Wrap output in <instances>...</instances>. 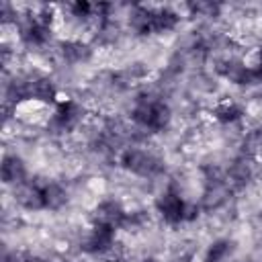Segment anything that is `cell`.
I'll list each match as a JSON object with an SVG mask.
<instances>
[{
	"label": "cell",
	"mask_w": 262,
	"mask_h": 262,
	"mask_svg": "<svg viewBox=\"0 0 262 262\" xmlns=\"http://www.w3.org/2000/svg\"><path fill=\"white\" fill-rule=\"evenodd\" d=\"M131 117L139 127H143L147 131H164L170 125L172 111H170V104L164 102L162 98L143 94L135 100Z\"/></svg>",
	"instance_id": "obj_1"
},
{
	"label": "cell",
	"mask_w": 262,
	"mask_h": 262,
	"mask_svg": "<svg viewBox=\"0 0 262 262\" xmlns=\"http://www.w3.org/2000/svg\"><path fill=\"white\" fill-rule=\"evenodd\" d=\"M178 14L170 6H139L133 14V29L139 35L168 33L178 25Z\"/></svg>",
	"instance_id": "obj_2"
},
{
	"label": "cell",
	"mask_w": 262,
	"mask_h": 262,
	"mask_svg": "<svg viewBox=\"0 0 262 262\" xmlns=\"http://www.w3.org/2000/svg\"><path fill=\"white\" fill-rule=\"evenodd\" d=\"M156 211L162 217V221H166L168 225H180L184 221H190L196 217V211L192 205H188L184 201V196L174 188L168 186L164 188L158 199H156Z\"/></svg>",
	"instance_id": "obj_3"
},
{
	"label": "cell",
	"mask_w": 262,
	"mask_h": 262,
	"mask_svg": "<svg viewBox=\"0 0 262 262\" xmlns=\"http://www.w3.org/2000/svg\"><path fill=\"white\" fill-rule=\"evenodd\" d=\"M119 164L123 170L137 174V176H156L162 172V160L141 147L123 149V154L119 156Z\"/></svg>",
	"instance_id": "obj_4"
},
{
	"label": "cell",
	"mask_w": 262,
	"mask_h": 262,
	"mask_svg": "<svg viewBox=\"0 0 262 262\" xmlns=\"http://www.w3.org/2000/svg\"><path fill=\"white\" fill-rule=\"evenodd\" d=\"M115 227H111V225H106V223H96V221H92V225H90V229H88V233L84 235V239H82V250L86 252V254H104V252H108L111 248H113V244H115Z\"/></svg>",
	"instance_id": "obj_5"
},
{
	"label": "cell",
	"mask_w": 262,
	"mask_h": 262,
	"mask_svg": "<svg viewBox=\"0 0 262 262\" xmlns=\"http://www.w3.org/2000/svg\"><path fill=\"white\" fill-rule=\"evenodd\" d=\"M80 119H82V106H80L76 100L68 98V100H59V102L55 104V111H53V115H51L49 125H51L53 131L63 133V131L74 129Z\"/></svg>",
	"instance_id": "obj_6"
},
{
	"label": "cell",
	"mask_w": 262,
	"mask_h": 262,
	"mask_svg": "<svg viewBox=\"0 0 262 262\" xmlns=\"http://www.w3.org/2000/svg\"><path fill=\"white\" fill-rule=\"evenodd\" d=\"M127 219H129L127 211L121 207V203H117V201H113V199L100 201L98 207L94 209V217H92V221H96V223H106V225H111V227H115V229L123 227V225L127 223Z\"/></svg>",
	"instance_id": "obj_7"
},
{
	"label": "cell",
	"mask_w": 262,
	"mask_h": 262,
	"mask_svg": "<svg viewBox=\"0 0 262 262\" xmlns=\"http://www.w3.org/2000/svg\"><path fill=\"white\" fill-rule=\"evenodd\" d=\"M0 178L4 184H25L27 182V166L16 154H4L0 164Z\"/></svg>",
	"instance_id": "obj_8"
},
{
	"label": "cell",
	"mask_w": 262,
	"mask_h": 262,
	"mask_svg": "<svg viewBox=\"0 0 262 262\" xmlns=\"http://www.w3.org/2000/svg\"><path fill=\"white\" fill-rule=\"evenodd\" d=\"M49 33H51V27H49V20L45 16H31L23 25V29H20V37L29 45H43V43H47Z\"/></svg>",
	"instance_id": "obj_9"
},
{
	"label": "cell",
	"mask_w": 262,
	"mask_h": 262,
	"mask_svg": "<svg viewBox=\"0 0 262 262\" xmlns=\"http://www.w3.org/2000/svg\"><path fill=\"white\" fill-rule=\"evenodd\" d=\"M43 203H45V209L49 211H59L66 203H68V192L66 188L59 184V182H45L43 184Z\"/></svg>",
	"instance_id": "obj_10"
},
{
	"label": "cell",
	"mask_w": 262,
	"mask_h": 262,
	"mask_svg": "<svg viewBox=\"0 0 262 262\" xmlns=\"http://www.w3.org/2000/svg\"><path fill=\"white\" fill-rule=\"evenodd\" d=\"M213 117L219 123H225V125L227 123H235V121H239L244 117V108L237 102H233V100H221V102L215 104Z\"/></svg>",
	"instance_id": "obj_11"
},
{
	"label": "cell",
	"mask_w": 262,
	"mask_h": 262,
	"mask_svg": "<svg viewBox=\"0 0 262 262\" xmlns=\"http://www.w3.org/2000/svg\"><path fill=\"white\" fill-rule=\"evenodd\" d=\"M229 252H231L229 239H215L205 252V262H223Z\"/></svg>",
	"instance_id": "obj_12"
},
{
	"label": "cell",
	"mask_w": 262,
	"mask_h": 262,
	"mask_svg": "<svg viewBox=\"0 0 262 262\" xmlns=\"http://www.w3.org/2000/svg\"><path fill=\"white\" fill-rule=\"evenodd\" d=\"M61 47H63V57L70 61H80L86 55V45L80 41H68Z\"/></svg>",
	"instance_id": "obj_13"
},
{
	"label": "cell",
	"mask_w": 262,
	"mask_h": 262,
	"mask_svg": "<svg viewBox=\"0 0 262 262\" xmlns=\"http://www.w3.org/2000/svg\"><path fill=\"white\" fill-rule=\"evenodd\" d=\"M94 10H96V6L90 4V2H86V0H78V2H72L70 4V12L76 18H90Z\"/></svg>",
	"instance_id": "obj_14"
},
{
	"label": "cell",
	"mask_w": 262,
	"mask_h": 262,
	"mask_svg": "<svg viewBox=\"0 0 262 262\" xmlns=\"http://www.w3.org/2000/svg\"><path fill=\"white\" fill-rule=\"evenodd\" d=\"M106 262H123V260H119V258H115V260H106Z\"/></svg>",
	"instance_id": "obj_15"
}]
</instances>
